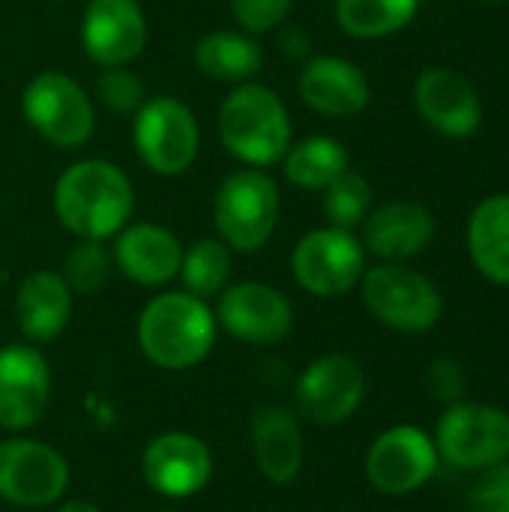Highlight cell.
Instances as JSON below:
<instances>
[{"label": "cell", "mask_w": 509, "mask_h": 512, "mask_svg": "<svg viewBox=\"0 0 509 512\" xmlns=\"http://www.w3.org/2000/svg\"><path fill=\"white\" fill-rule=\"evenodd\" d=\"M54 213L78 240H111L135 210L132 180L108 159L72 162L54 183Z\"/></svg>", "instance_id": "cell-1"}, {"label": "cell", "mask_w": 509, "mask_h": 512, "mask_svg": "<svg viewBox=\"0 0 509 512\" xmlns=\"http://www.w3.org/2000/svg\"><path fill=\"white\" fill-rule=\"evenodd\" d=\"M219 141L246 168L279 165L294 144L291 114L267 84H234L219 105Z\"/></svg>", "instance_id": "cell-2"}, {"label": "cell", "mask_w": 509, "mask_h": 512, "mask_svg": "<svg viewBox=\"0 0 509 512\" xmlns=\"http://www.w3.org/2000/svg\"><path fill=\"white\" fill-rule=\"evenodd\" d=\"M216 327V315L201 297L189 291H165L138 315V348L153 366L183 372L213 351Z\"/></svg>", "instance_id": "cell-3"}, {"label": "cell", "mask_w": 509, "mask_h": 512, "mask_svg": "<svg viewBox=\"0 0 509 512\" xmlns=\"http://www.w3.org/2000/svg\"><path fill=\"white\" fill-rule=\"evenodd\" d=\"M279 222V186L264 168L228 174L213 198V225L231 252H258Z\"/></svg>", "instance_id": "cell-4"}, {"label": "cell", "mask_w": 509, "mask_h": 512, "mask_svg": "<svg viewBox=\"0 0 509 512\" xmlns=\"http://www.w3.org/2000/svg\"><path fill=\"white\" fill-rule=\"evenodd\" d=\"M366 309L390 330L399 333H429L444 315V297L438 285L399 261H381L366 267L363 279Z\"/></svg>", "instance_id": "cell-5"}, {"label": "cell", "mask_w": 509, "mask_h": 512, "mask_svg": "<svg viewBox=\"0 0 509 512\" xmlns=\"http://www.w3.org/2000/svg\"><path fill=\"white\" fill-rule=\"evenodd\" d=\"M27 126L60 150H78L93 138L96 108L90 93L66 72L48 69L27 81L21 93Z\"/></svg>", "instance_id": "cell-6"}, {"label": "cell", "mask_w": 509, "mask_h": 512, "mask_svg": "<svg viewBox=\"0 0 509 512\" xmlns=\"http://www.w3.org/2000/svg\"><path fill=\"white\" fill-rule=\"evenodd\" d=\"M432 441L441 462L459 471H486L509 459V414L483 402L447 405Z\"/></svg>", "instance_id": "cell-7"}, {"label": "cell", "mask_w": 509, "mask_h": 512, "mask_svg": "<svg viewBox=\"0 0 509 512\" xmlns=\"http://www.w3.org/2000/svg\"><path fill=\"white\" fill-rule=\"evenodd\" d=\"M132 141L138 159L159 177H180L192 168L201 132L192 108L177 96H153L135 111Z\"/></svg>", "instance_id": "cell-8"}, {"label": "cell", "mask_w": 509, "mask_h": 512, "mask_svg": "<svg viewBox=\"0 0 509 512\" xmlns=\"http://www.w3.org/2000/svg\"><path fill=\"white\" fill-rule=\"evenodd\" d=\"M297 285L315 297H342L354 291L366 273V246L354 231L315 228L300 237L291 255Z\"/></svg>", "instance_id": "cell-9"}, {"label": "cell", "mask_w": 509, "mask_h": 512, "mask_svg": "<svg viewBox=\"0 0 509 512\" xmlns=\"http://www.w3.org/2000/svg\"><path fill=\"white\" fill-rule=\"evenodd\" d=\"M366 396V372L348 354H324L309 363L294 387L297 414L312 426L348 423Z\"/></svg>", "instance_id": "cell-10"}, {"label": "cell", "mask_w": 509, "mask_h": 512, "mask_svg": "<svg viewBox=\"0 0 509 512\" xmlns=\"http://www.w3.org/2000/svg\"><path fill=\"white\" fill-rule=\"evenodd\" d=\"M69 489L66 459L30 438L0 441V498L15 507H51Z\"/></svg>", "instance_id": "cell-11"}, {"label": "cell", "mask_w": 509, "mask_h": 512, "mask_svg": "<svg viewBox=\"0 0 509 512\" xmlns=\"http://www.w3.org/2000/svg\"><path fill=\"white\" fill-rule=\"evenodd\" d=\"M441 459L429 432L417 426H393L381 432L366 453V477L381 495H411L423 489Z\"/></svg>", "instance_id": "cell-12"}, {"label": "cell", "mask_w": 509, "mask_h": 512, "mask_svg": "<svg viewBox=\"0 0 509 512\" xmlns=\"http://www.w3.org/2000/svg\"><path fill=\"white\" fill-rule=\"evenodd\" d=\"M420 120L444 138H471L483 126L477 84L453 66H426L411 90Z\"/></svg>", "instance_id": "cell-13"}, {"label": "cell", "mask_w": 509, "mask_h": 512, "mask_svg": "<svg viewBox=\"0 0 509 512\" xmlns=\"http://www.w3.org/2000/svg\"><path fill=\"white\" fill-rule=\"evenodd\" d=\"M216 324L249 345H276L294 327L291 300L264 282H234L219 294Z\"/></svg>", "instance_id": "cell-14"}, {"label": "cell", "mask_w": 509, "mask_h": 512, "mask_svg": "<svg viewBox=\"0 0 509 512\" xmlns=\"http://www.w3.org/2000/svg\"><path fill=\"white\" fill-rule=\"evenodd\" d=\"M147 39V15L138 0H90L84 6L81 48L96 66H129L144 54Z\"/></svg>", "instance_id": "cell-15"}, {"label": "cell", "mask_w": 509, "mask_h": 512, "mask_svg": "<svg viewBox=\"0 0 509 512\" xmlns=\"http://www.w3.org/2000/svg\"><path fill=\"white\" fill-rule=\"evenodd\" d=\"M141 474L147 486L165 498H192L213 477V453L189 432H165L147 444L141 456Z\"/></svg>", "instance_id": "cell-16"}, {"label": "cell", "mask_w": 509, "mask_h": 512, "mask_svg": "<svg viewBox=\"0 0 509 512\" xmlns=\"http://www.w3.org/2000/svg\"><path fill=\"white\" fill-rule=\"evenodd\" d=\"M48 402V360L30 345L0 348V426L9 432H24L45 417Z\"/></svg>", "instance_id": "cell-17"}, {"label": "cell", "mask_w": 509, "mask_h": 512, "mask_svg": "<svg viewBox=\"0 0 509 512\" xmlns=\"http://www.w3.org/2000/svg\"><path fill=\"white\" fill-rule=\"evenodd\" d=\"M303 105L321 117H357L372 102L366 72L336 54H315L303 63L297 78Z\"/></svg>", "instance_id": "cell-18"}, {"label": "cell", "mask_w": 509, "mask_h": 512, "mask_svg": "<svg viewBox=\"0 0 509 512\" xmlns=\"http://www.w3.org/2000/svg\"><path fill=\"white\" fill-rule=\"evenodd\" d=\"M435 216L420 201H390L363 219V246L381 261H411L435 240Z\"/></svg>", "instance_id": "cell-19"}, {"label": "cell", "mask_w": 509, "mask_h": 512, "mask_svg": "<svg viewBox=\"0 0 509 512\" xmlns=\"http://www.w3.org/2000/svg\"><path fill=\"white\" fill-rule=\"evenodd\" d=\"M114 267L144 288H162L180 273L183 246L174 231L156 222H135L114 234Z\"/></svg>", "instance_id": "cell-20"}, {"label": "cell", "mask_w": 509, "mask_h": 512, "mask_svg": "<svg viewBox=\"0 0 509 512\" xmlns=\"http://www.w3.org/2000/svg\"><path fill=\"white\" fill-rule=\"evenodd\" d=\"M252 450H255L258 471L270 483H276V486L294 483L303 468V456H306L303 429H300L297 414L282 405L258 408L252 417Z\"/></svg>", "instance_id": "cell-21"}, {"label": "cell", "mask_w": 509, "mask_h": 512, "mask_svg": "<svg viewBox=\"0 0 509 512\" xmlns=\"http://www.w3.org/2000/svg\"><path fill=\"white\" fill-rule=\"evenodd\" d=\"M72 291L54 270L30 273L15 294V318L18 330L30 342H51L57 339L69 318H72Z\"/></svg>", "instance_id": "cell-22"}, {"label": "cell", "mask_w": 509, "mask_h": 512, "mask_svg": "<svg viewBox=\"0 0 509 512\" xmlns=\"http://www.w3.org/2000/svg\"><path fill=\"white\" fill-rule=\"evenodd\" d=\"M468 255L486 282L509 288V192H495L474 207Z\"/></svg>", "instance_id": "cell-23"}, {"label": "cell", "mask_w": 509, "mask_h": 512, "mask_svg": "<svg viewBox=\"0 0 509 512\" xmlns=\"http://www.w3.org/2000/svg\"><path fill=\"white\" fill-rule=\"evenodd\" d=\"M192 60L198 72L213 81L246 84L261 72L264 51L258 39L246 30H210L195 42Z\"/></svg>", "instance_id": "cell-24"}, {"label": "cell", "mask_w": 509, "mask_h": 512, "mask_svg": "<svg viewBox=\"0 0 509 512\" xmlns=\"http://www.w3.org/2000/svg\"><path fill=\"white\" fill-rule=\"evenodd\" d=\"M279 165L291 186L306 192H324L339 174L351 168V153L333 135H309L303 141H294Z\"/></svg>", "instance_id": "cell-25"}, {"label": "cell", "mask_w": 509, "mask_h": 512, "mask_svg": "<svg viewBox=\"0 0 509 512\" xmlns=\"http://www.w3.org/2000/svg\"><path fill=\"white\" fill-rule=\"evenodd\" d=\"M333 12L342 33L354 39H384L417 18L420 0H336Z\"/></svg>", "instance_id": "cell-26"}, {"label": "cell", "mask_w": 509, "mask_h": 512, "mask_svg": "<svg viewBox=\"0 0 509 512\" xmlns=\"http://www.w3.org/2000/svg\"><path fill=\"white\" fill-rule=\"evenodd\" d=\"M231 267H234L231 249L219 237H201L189 249H183L177 276L183 282V291L207 300V297H219L228 288Z\"/></svg>", "instance_id": "cell-27"}, {"label": "cell", "mask_w": 509, "mask_h": 512, "mask_svg": "<svg viewBox=\"0 0 509 512\" xmlns=\"http://www.w3.org/2000/svg\"><path fill=\"white\" fill-rule=\"evenodd\" d=\"M321 195H324L321 207H324L327 225H333V228L354 231L357 225H363V219L372 210V186L363 174H357L351 168L345 174H339Z\"/></svg>", "instance_id": "cell-28"}, {"label": "cell", "mask_w": 509, "mask_h": 512, "mask_svg": "<svg viewBox=\"0 0 509 512\" xmlns=\"http://www.w3.org/2000/svg\"><path fill=\"white\" fill-rule=\"evenodd\" d=\"M114 270L111 252L99 240H78L63 261V282L72 294H96L108 285Z\"/></svg>", "instance_id": "cell-29"}, {"label": "cell", "mask_w": 509, "mask_h": 512, "mask_svg": "<svg viewBox=\"0 0 509 512\" xmlns=\"http://www.w3.org/2000/svg\"><path fill=\"white\" fill-rule=\"evenodd\" d=\"M96 99L114 114H135L147 102V93L129 66H108L96 78Z\"/></svg>", "instance_id": "cell-30"}, {"label": "cell", "mask_w": 509, "mask_h": 512, "mask_svg": "<svg viewBox=\"0 0 509 512\" xmlns=\"http://www.w3.org/2000/svg\"><path fill=\"white\" fill-rule=\"evenodd\" d=\"M294 0H231V15L240 24V30L261 36L285 24Z\"/></svg>", "instance_id": "cell-31"}, {"label": "cell", "mask_w": 509, "mask_h": 512, "mask_svg": "<svg viewBox=\"0 0 509 512\" xmlns=\"http://www.w3.org/2000/svg\"><path fill=\"white\" fill-rule=\"evenodd\" d=\"M468 507L471 512H509V459L480 471L468 495Z\"/></svg>", "instance_id": "cell-32"}, {"label": "cell", "mask_w": 509, "mask_h": 512, "mask_svg": "<svg viewBox=\"0 0 509 512\" xmlns=\"http://www.w3.org/2000/svg\"><path fill=\"white\" fill-rule=\"evenodd\" d=\"M426 390L432 393L435 402L441 405H456L462 402L465 390H468V378L459 360L453 357H438L429 369H426Z\"/></svg>", "instance_id": "cell-33"}, {"label": "cell", "mask_w": 509, "mask_h": 512, "mask_svg": "<svg viewBox=\"0 0 509 512\" xmlns=\"http://www.w3.org/2000/svg\"><path fill=\"white\" fill-rule=\"evenodd\" d=\"M282 45H288V48H285L288 57H306V54H309V39H306L297 27H291V30L282 36Z\"/></svg>", "instance_id": "cell-34"}, {"label": "cell", "mask_w": 509, "mask_h": 512, "mask_svg": "<svg viewBox=\"0 0 509 512\" xmlns=\"http://www.w3.org/2000/svg\"><path fill=\"white\" fill-rule=\"evenodd\" d=\"M60 512H102L96 504H90V501H69V504H63Z\"/></svg>", "instance_id": "cell-35"}, {"label": "cell", "mask_w": 509, "mask_h": 512, "mask_svg": "<svg viewBox=\"0 0 509 512\" xmlns=\"http://www.w3.org/2000/svg\"><path fill=\"white\" fill-rule=\"evenodd\" d=\"M480 3H486V6H504L509 0H480Z\"/></svg>", "instance_id": "cell-36"}, {"label": "cell", "mask_w": 509, "mask_h": 512, "mask_svg": "<svg viewBox=\"0 0 509 512\" xmlns=\"http://www.w3.org/2000/svg\"><path fill=\"white\" fill-rule=\"evenodd\" d=\"M159 512H171V510H159Z\"/></svg>", "instance_id": "cell-37"}]
</instances>
